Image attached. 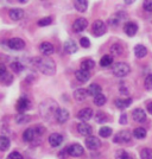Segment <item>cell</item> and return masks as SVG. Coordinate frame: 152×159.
<instances>
[{"instance_id": "6da1fadb", "label": "cell", "mask_w": 152, "mask_h": 159, "mask_svg": "<svg viewBox=\"0 0 152 159\" xmlns=\"http://www.w3.org/2000/svg\"><path fill=\"white\" fill-rule=\"evenodd\" d=\"M33 64L38 68V70L40 73H43L44 75H48V76H51L56 71L55 62L53 60H50V58H42V57L35 58Z\"/></svg>"}, {"instance_id": "7a4b0ae2", "label": "cell", "mask_w": 152, "mask_h": 159, "mask_svg": "<svg viewBox=\"0 0 152 159\" xmlns=\"http://www.w3.org/2000/svg\"><path fill=\"white\" fill-rule=\"evenodd\" d=\"M44 132V129L40 126L31 127V128H27L25 129V132L23 133V140L25 143H32L36 144V140L38 139V137L42 135V133Z\"/></svg>"}, {"instance_id": "3957f363", "label": "cell", "mask_w": 152, "mask_h": 159, "mask_svg": "<svg viewBox=\"0 0 152 159\" xmlns=\"http://www.w3.org/2000/svg\"><path fill=\"white\" fill-rule=\"evenodd\" d=\"M130 71H131L130 66L127 63H124V62H118L112 68V73L117 77H125L130 74Z\"/></svg>"}, {"instance_id": "277c9868", "label": "cell", "mask_w": 152, "mask_h": 159, "mask_svg": "<svg viewBox=\"0 0 152 159\" xmlns=\"http://www.w3.org/2000/svg\"><path fill=\"white\" fill-rule=\"evenodd\" d=\"M92 31H93V34L96 36V37H100V36L105 34L106 33V25H105V23L100 19L95 20L93 23Z\"/></svg>"}, {"instance_id": "5b68a950", "label": "cell", "mask_w": 152, "mask_h": 159, "mask_svg": "<svg viewBox=\"0 0 152 159\" xmlns=\"http://www.w3.org/2000/svg\"><path fill=\"white\" fill-rule=\"evenodd\" d=\"M132 138L131 135V132L130 131H121L119 132L115 137H114V143H118V144H125V143H128Z\"/></svg>"}, {"instance_id": "8992f818", "label": "cell", "mask_w": 152, "mask_h": 159, "mask_svg": "<svg viewBox=\"0 0 152 159\" xmlns=\"http://www.w3.org/2000/svg\"><path fill=\"white\" fill-rule=\"evenodd\" d=\"M85 143H86L87 148H89V150H92V151L98 150V148H100V146H101V141H100L99 138L93 137V135H90V137L86 138Z\"/></svg>"}, {"instance_id": "52a82bcc", "label": "cell", "mask_w": 152, "mask_h": 159, "mask_svg": "<svg viewBox=\"0 0 152 159\" xmlns=\"http://www.w3.org/2000/svg\"><path fill=\"white\" fill-rule=\"evenodd\" d=\"M88 26V20L86 18H77L74 21L73 30L75 32H83Z\"/></svg>"}, {"instance_id": "ba28073f", "label": "cell", "mask_w": 152, "mask_h": 159, "mask_svg": "<svg viewBox=\"0 0 152 159\" xmlns=\"http://www.w3.org/2000/svg\"><path fill=\"white\" fill-rule=\"evenodd\" d=\"M7 45H8L10 49L17 51V50H21V49L25 48V42L21 38H11L7 42Z\"/></svg>"}, {"instance_id": "9c48e42d", "label": "cell", "mask_w": 152, "mask_h": 159, "mask_svg": "<svg viewBox=\"0 0 152 159\" xmlns=\"http://www.w3.org/2000/svg\"><path fill=\"white\" fill-rule=\"evenodd\" d=\"M55 119L60 124H64L67 120L69 119V112L64 108H58L55 113Z\"/></svg>"}, {"instance_id": "30bf717a", "label": "cell", "mask_w": 152, "mask_h": 159, "mask_svg": "<svg viewBox=\"0 0 152 159\" xmlns=\"http://www.w3.org/2000/svg\"><path fill=\"white\" fill-rule=\"evenodd\" d=\"M85 152L83 147L80 145V144H73L68 147V153L71 156V157H81Z\"/></svg>"}, {"instance_id": "8fae6325", "label": "cell", "mask_w": 152, "mask_h": 159, "mask_svg": "<svg viewBox=\"0 0 152 159\" xmlns=\"http://www.w3.org/2000/svg\"><path fill=\"white\" fill-rule=\"evenodd\" d=\"M132 116L134 121L141 124V122H144L146 120V113H145V111L141 109V108H136L132 112Z\"/></svg>"}, {"instance_id": "7c38bea8", "label": "cell", "mask_w": 152, "mask_h": 159, "mask_svg": "<svg viewBox=\"0 0 152 159\" xmlns=\"http://www.w3.org/2000/svg\"><path fill=\"white\" fill-rule=\"evenodd\" d=\"M39 50L40 52L43 53L44 56H50V55H53L55 52V48L51 43H49V42H44V43H42L39 47Z\"/></svg>"}, {"instance_id": "4fadbf2b", "label": "cell", "mask_w": 152, "mask_h": 159, "mask_svg": "<svg viewBox=\"0 0 152 159\" xmlns=\"http://www.w3.org/2000/svg\"><path fill=\"white\" fill-rule=\"evenodd\" d=\"M77 131L81 135H85V137H90L92 134V127L89 126L87 122H80L77 125Z\"/></svg>"}, {"instance_id": "5bb4252c", "label": "cell", "mask_w": 152, "mask_h": 159, "mask_svg": "<svg viewBox=\"0 0 152 159\" xmlns=\"http://www.w3.org/2000/svg\"><path fill=\"white\" fill-rule=\"evenodd\" d=\"M16 108L18 112H25L26 109L30 108V101L26 98H20L18 101H17V105H16Z\"/></svg>"}, {"instance_id": "9a60e30c", "label": "cell", "mask_w": 152, "mask_h": 159, "mask_svg": "<svg viewBox=\"0 0 152 159\" xmlns=\"http://www.w3.org/2000/svg\"><path fill=\"white\" fill-rule=\"evenodd\" d=\"M77 118L80 120H82V122H86V121H88V120H90L93 118V111L90 108H83L79 112Z\"/></svg>"}, {"instance_id": "2e32d148", "label": "cell", "mask_w": 152, "mask_h": 159, "mask_svg": "<svg viewBox=\"0 0 152 159\" xmlns=\"http://www.w3.org/2000/svg\"><path fill=\"white\" fill-rule=\"evenodd\" d=\"M63 141V137L61 135L60 133H53L50 137H49V144L53 146V147H57L60 146Z\"/></svg>"}, {"instance_id": "e0dca14e", "label": "cell", "mask_w": 152, "mask_h": 159, "mask_svg": "<svg viewBox=\"0 0 152 159\" xmlns=\"http://www.w3.org/2000/svg\"><path fill=\"white\" fill-rule=\"evenodd\" d=\"M88 95H89L88 90L83 89V88H80V89H76L74 92V99L76 101H79V102H82V101H85L87 99Z\"/></svg>"}, {"instance_id": "ac0fdd59", "label": "cell", "mask_w": 152, "mask_h": 159, "mask_svg": "<svg viewBox=\"0 0 152 159\" xmlns=\"http://www.w3.org/2000/svg\"><path fill=\"white\" fill-rule=\"evenodd\" d=\"M75 76H76L77 81L82 82V83H86L87 81H89V79H90V73L80 69V70H77V71L75 73Z\"/></svg>"}, {"instance_id": "d6986e66", "label": "cell", "mask_w": 152, "mask_h": 159, "mask_svg": "<svg viewBox=\"0 0 152 159\" xmlns=\"http://www.w3.org/2000/svg\"><path fill=\"white\" fill-rule=\"evenodd\" d=\"M63 48H64V51H66L67 53H75L76 51H77V44L74 42L73 39H69L67 40L66 43H64V45H63Z\"/></svg>"}, {"instance_id": "ffe728a7", "label": "cell", "mask_w": 152, "mask_h": 159, "mask_svg": "<svg viewBox=\"0 0 152 159\" xmlns=\"http://www.w3.org/2000/svg\"><path fill=\"white\" fill-rule=\"evenodd\" d=\"M138 31V25L136 24V23H127L125 25V32L127 36H130V37H133V36H136V33Z\"/></svg>"}, {"instance_id": "44dd1931", "label": "cell", "mask_w": 152, "mask_h": 159, "mask_svg": "<svg viewBox=\"0 0 152 159\" xmlns=\"http://www.w3.org/2000/svg\"><path fill=\"white\" fill-rule=\"evenodd\" d=\"M8 14L12 20H20L24 17V11L20 8H12V10H10Z\"/></svg>"}, {"instance_id": "7402d4cb", "label": "cell", "mask_w": 152, "mask_h": 159, "mask_svg": "<svg viewBox=\"0 0 152 159\" xmlns=\"http://www.w3.org/2000/svg\"><path fill=\"white\" fill-rule=\"evenodd\" d=\"M134 53H136V56L138 58H143L147 55V49L143 44H138V45L134 47Z\"/></svg>"}, {"instance_id": "603a6c76", "label": "cell", "mask_w": 152, "mask_h": 159, "mask_svg": "<svg viewBox=\"0 0 152 159\" xmlns=\"http://www.w3.org/2000/svg\"><path fill=\"white\" fill-rule=\"evenodd\" d=\"M74 6L79 12H86L87 7H88V1H86V0H76V1H74Z\"/></svg>"}, {"instance_id": "cb8c5ba5", "label": "cell", "mask_w": 152, "mask_h": 159, "mask_svg": "<svg viewBox=\"0 0 152 159\" xmlns=\"http://www.w3.org/2000/svg\"><path fill=\"white\" fill-rule=\"evenodd\" d=\"M132 103V99H118L115 101V105L118 108L120 109H124V108H127V107H130V105Z\"/></svg>"}, {"instance_id": "d4e9b609", "label": "cell", "mask_w": 152, "mask_h": 159, "mask_svg": "<svg viewBox=\"0 0 152 159\" xmlns=\"http://www.w3.org/2000/svg\"><path fill=\"white\" fill-rule=\"evenodd\" d=\"M101 87L99 86V84H96V83H93V84H90L89 86V88H88V93H89V95H92V96H98V95H100L101 94Z\"/></svg>"}, {"instance_id": "484cf974", "label": "cell", "mask_w": 152, "mask_h": 159, "mask_svg": "<svg viewBox=\"0 0 152 159\" xmlns=\"http://www.w3.org/2000/svg\"><path fill=\"white\" fill-rule=\"evenodd\" d=\"M94 66H95V62L93 60H89V58L81 62V69H82V70L89 71V70H92Z\"/></svg>"}, {"instance_id": "4316f807", "label": "cell", "mask_w": 152, "mask_h": 159, "mask_svg": "<svg viewBox=\"0 0 152 159\" xmlns=\"http://www.w3.org/2000/svg\"><path fill=\"white\" fill-rule=\"evenodd\" d=\"M133 137L136 139H144L146 137V129L143 127H138L133 131Z\"/></svg>"}, {"instance_id": "83f0119b", "label": "cell", "mask_w": 152, "mask_h": 159, "mask_svg": "<svg viewBox=\"0 0 152 159\" xmlns=\"http://www.w3.org/2000/svg\"><path fill=\"white\" fill-rule=\"evenodd\" d=\"M16 124H19V125H25L30 121V116L25 115V114H18L16 118H14Z\"/></svg>"}, {"instance_id": "f1b7e54d", "label": "cell", "mask_w": 152, "mask_h": 159, "mask_svg": "<svg viewBox=\"0 0 152 159\" xmlns=\"http://www.w3.org/2000/svg\"><path fill=\"white\" fill-rule=\"evenodd\" d=\"M113 63V57L111 55H105V56H102L101 57V60H100V66H109L111 64Z\"/></svg>"}, {"instance_id": "f546056e", "label": "cell", "mask_w": 152, "mask_h": 159, "mask_svg": "<svg viewBox=\"0 0 152 159\" xmlns=\"http://www.w3.org/2000/svg\"><path fill=\"white\" fill-rule=\"evenodd\" d=\"M10 144H11V141H10V139L7 138L6 135H1V138H0V150L1 151H6L7 148L10 147Z\"/></svg>"}, {"instance_id": "4dcf8cb0", "label": "cell", "mask_w": 152, "mask_h": 159, "mask_svg": "<svg viewBox=\"0 0 152 159\" xmlns=\"http://www.w3.org/2000/svg\"><path fill=\"white\" fill-rule=\"evenodd\" d=\"M112 132H113L112 128H109V127H107V126H104L100 128L99 134L102 137V138H108V137L112 135Z\"/></svg>"}, {"instance_id": "1f68e13d", "label": "cell", "mask_w": 152, "mask_h": 159, "mask_svg": "<svg viewBox=\"0 0 152 159\" xmlns=\"http://www.w3.org/2000/svg\"><path fill=\"white\" fill-rule=\"evenodd\" d=\"M106 101H107L106 96H105V95H102V94H100V95H98V96H95V98H94V103L99 107L104 106V105L106 103Z\"/></svg>"}, {"instance_id": "d6a6232c", "label": "cell", "mask_w": 152, "mask_h": 159, "mask_svg": "<svg viewBox=\"0 0 152 159\" xmlns=\"http://www.w3.org/2000/svg\"><path fill=\"white\" fill-rule=\"evenodd\" d=\"M122 47L120 45V44H118V43H115V44H113L112 47H111V52L114 55V56H119V55H121L122 53Z\"/></svg>"}, {"instance_id": "836d02e7", "label": "cell", "mask_w": 152, "mask_h": 159, "mask_svg": "<svg viewBox=\"0 0 152 159\" xmlns=\"http://www.w3.org/2000/svg\"><path fill=\"white\" fill-rule=\"evenodd\" d=\"M107 120H108V118H107V115L104 112H98L95 114V121H96V122H99V124H105Z\"/></svg>"}, {"instance_id": "e575fe53", "label": "cell", "mask_w": 152, "mask_h": 159, "mask_svg": "<svg viewBox=\"0 0 152 159\" xmlns=\"http://www.w3.org/2000/svg\"><path fill=\"white\" fill-rule=\"evenodd\" d=\"M11 69L13 70L14 73L19 74L21 73L23 70H24V66H23V64L20 63V62H13V63H11Z\"/></svg>"}, {"instance_id": "d590c367", "label": "cell", "mask_w": 152, "mask_h": 159, "mask_svg": "<svg viewBox=\"0 0 152 159\" xmlns=\"http://www.w3.org/2000/svg\"><path fill=\"white\" fill-rule=\"evenodd\" d=\"M140 158L141 159H152V150L151 148H143L140 151Z\"/></svg>"}, {"instance_id": "8d00e7d4", "label": "cell", "mask_w": 152, "mask_h": 159, "mask_svg": "<svg viewBox=\"0 0 152 159\" xmlns=\"http://www.w3.org/2000/svg\"><path fill=\"white\" fill-rule=\"evenodd\" d=\"M53 23V18L51 17H45V18H42L37 21L38 26H46V25H50Z\"/></svg>"}, {"instance_id": "74e56055", "label": "cell", "mask_w": 152, "mask_h": 159, "mask_svg": "<svg viewBox=\"0 0 152 159\" xmlns=\"http://www.w3.org/2000/svg\"><path fill=\"white\" fill-rule=\"evenodd\" d=\"M115 157H117V159H131L130 156H128V153L126 152V151H124V150H118Z\"/></svg>"}, {"instance_id": "f35d334b", "label": "cell", "mask_w": 152, "mask_h": 159, "mask_svg": "<svg viewBox=\"0 0 152 159\" xmlns=\"http://www.w3.org/2000/svg\"><path fill=\"white\" fill-rule=\"evenodd\" d=\"M144 86L147 90H152V74L146 76L145 81H144Z\"/></svg>"}, {"instance_id": "ab89813d", "label": "cell", "mask_w": 152, "mask_h": 159, "mask_svg": "<svg viewBox=\"0 0 152 159\" xmlns=\"http://www.w3.org/2000/svg\"><path fill=\"white\" fill-rule=\"evenodd\" d=\"M7 159H24V158H23V154H21V153L14 151V152H11L8 154Z\"/></svg>"}, {"instance_id": "60d3db41", "label": "cell", "mask_w": 152, "mask_h": 159, "mask_svg": "<svg viewBox=\"0 0 152 159\" xmlns=\"http://www.w3.org/2000/svg\"><path fill=\"white\" fill-rule=\"evenodd\" d=\"M80 44H81L82 48H89L90 47V40L88 39L87 37H82V38L80 39Z\"/></svg>"}, {"instance_id": "b9f144b4", "label": "cell", "mask_w": 152, "mask_h": 159, "mask_svg": "<svg viewBox=\"0 0 152 159\" xmlns=\"http://www.w3.org/2000/svg\"><path fill=\"white\" fill-rule=\"evenodd\" d=\"M0 70H1V76H0V79H1V81L4 82V80L6 79L7 76V73H6V66H5V64H0Z\"/></svg>"}, {"instance_id": "7bdbcfd3", "label": "cell", "mask_w": 152, "mask_h": 159, "mask_svg": "<svg viewBox=\"0 0 152 159\" xmlns=\"http://www.w3.org/2000/svg\"><path fill=\"white\" fill-rule=\"evenodd\" d=\"M143 5L147 12H152V0H145Z\"/></svg>"}, {"instance_id": "ee69618b", "label": "cell", "mask_w": 152, "mask_h": 159, "mask_svg": "<svg viewBox=\"0 0 152 159\" xmlns=\"http://www.w3.org/2000/svg\"><path fill=\"white\" fill-rule=\"evenodd\" d=\"M120 19L118 18V16H115V17H113V18H111V19L108 20V24L111 25V26H117L118 24H119Z\"/></svg>"}, {"instance_id": "f6af8a7d", "label": "cell", "mask_w": 152, "mask_h": 159, "mask_svg": "<svg viewBox=\"0 0 152 159\" xmlns=\"http://www.w3.org/2000/svg\"><path fill=\"white\" fill-rule=\"evenodd\" d=\"M119 122L121 124V125H125L126 122H127V115H126V114H122V115L120 116Z\"/></svg>"}, {"instance_id": "bcb514c9", "label": "cell", "mask_w": 152, "mask_h": 159, "mask_svg": "<svg viewBox=\"0 0 152 159\" xmlns=\"http://www.w3.org/2000/svg\"><path fill=\"white\" fill-rule=\"evenodd\" d=\"M147 112L150 113V114H152V102H150V103L147 105Z\"/></svg>"}, {"instance_id": "7dc6e473", "label": "cell", "mask_w": 152, "mask_h": 159, "mask_svg": "<svg viewBox=\"0 0 152 159\" xmlns=\"http://www.w3.org/2000/svg\"><path fill=\"white\" fill-rule=\"evenodd\" d=\"M131 159H132V158H131Z\"/></svg>"}]
</instances>
